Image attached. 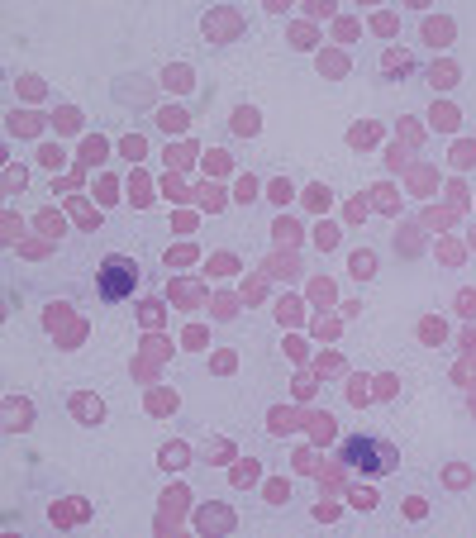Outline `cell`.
Wrapping results in <instances>:
<instances>
[{
    "label": "cell",
    "instance_id": "6da1fadb",
    "mask_svg": "<svg viewBox=\"0 0 476 538\" xmlns=\"http://www.w3.org/2000/svg\"><path fill=\"white\" fill-rule=\"evenodd\" d=\"M343 462H348L352 472H367V476H381L396 467V448L386 443V439H367V434H352L343 439Z\"/></svg>",
    "mask_w": 476,
    "mask_h": 538
},
{
    "label": "cell",
    "instance_id": "7a4b0ae2",
    "mask_svg": "<svg viewBox=\"0 0 476 538\" xmlns=\"http://www.w3.org/2000/svg\"><path fill=\"white\" fill-rule=\"evenodd\" d=\"M134 286H139V262L134 257L110 253L100 262V296L105 301H124V296H134Z\"/></svg>",
    "mask_w": 476,
    "mask_h": 538
},
{
    "label": "cell",
    "instance_id": "3957f363",
    "mask_svg": "<svg viewBox=\"0 0 476 538\" xmlns=\"http://www.w3.org/2000/svg\"><path fill=\"white\" fill-rule=\"evenodd\" d=\"M372 267H377V257H372V253H357V257H352V271H357V276H372Z\"/></svg>",
    "mask_w": 476,
    "mask_h": 538
},
{
    "label": "cell",
    "instance_id": "277c9868",
    "mask_svg": "<svg viewBox=\"0 0 476 538\" xmlns=\"http://www.w3.org/2000/svg\"><path fill=\"white\" fill-rule=\"evenodd\" d=\"M234 129H238V134H253V129H257V114H253V110H238Z\"/></svg>",
    "mask_w": 476,
    "mask_h": 538
}]
</instances>
